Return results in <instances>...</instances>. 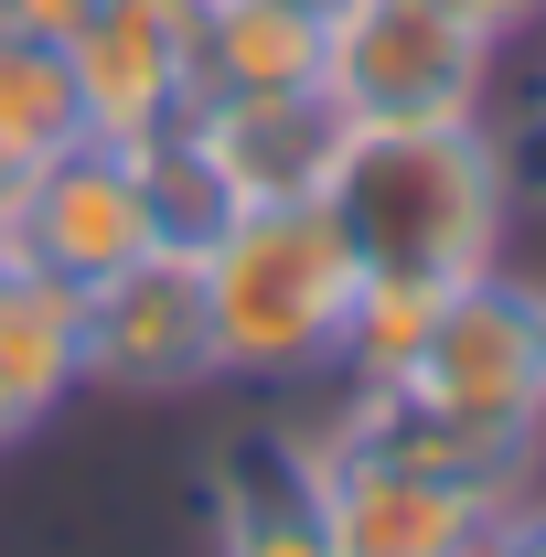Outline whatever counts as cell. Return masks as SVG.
<instances>
[{"instance_id": "cell-1", "label": "cell", "mask_w": 546, "mask_h": 557, "mask_svg": "<svg viewBox=\"0 0 546 557\" xmlns=\"http://www.w3.org/2000/svg\"><path fill=\"white\" fill-rule=\"evenodd\" d=\"M353 258L375 278H429V289H461V278L504 269V236H514V161L493 119H439V129H353L333 161V194Z\"/></svg>"}, {"instance_id": "cell-2", "label": "cell", "mask_w": 546, "mask_h": 557, "mask_svg": "<svg viewBox=\"0 0 546 557\" xmlns=\"http://www.w3.org/2000/svg\"><path fill=\"white\" fill-rule=\"evenodd\" d=\"M364 258L333 205H236L204 236L214 300V386H333L343 322H353Z\"/></svg>"}, {"instance_id": "cell-3", "label": "cell", "mask_w": 546, "mask_h": 557, "mask_svg": "<svg viewBox=\"0 0 546 557\" xmlns=\"http://www.w3.org/2000/svg\"><path fill=\"white\" fill-rule=\"evenodd\" d=\"M504 44H482L439 0H343L322 22V97L353 129H439V119H493Z\"/></svg>"}, {"instance_id": "cell-4", "label": "cell", "mask_w": 546, "mask_h": 557, "mask_svg": "<svg viewBox=\"0 0 546 557\" xmlns=\"http://www.w3.org/2000/svg\"><path fill=\"white\" fill-rule=\"evenodd\" d=\"M86 300V397L108 408H183L214 386V300L204 247H150L119 278L75 289Z\"/></svg>"}, {"instance_id": "cell-5", "label": "cell", "mask_w": 546, "mask_h": 557, "mask_svg": "<svg viewBox=\"0 0 546 557\" xmlns=\"http://www.w3.org/2000/svg\"><path fill=\"white\" fill-rule=\"evenodd\" d=\"M150 247H161V225H150V183H139L129 139L86 129L75 150L33 161L0 194V269H44L65 289H97V278H119Z\"/></svg>"}, {"instance_id": "cell-6", "label": "cell", "mask_w": 546, "mask_h": 557, "mask_svg": "<svg viewBox=\"0 0 546 557\" xmlns=\"http://www.w3.org/2000/svg\"><path fill=\"white\" fill-rule=\"evenodd\" d=\"M408 397L450 418H482V429H546V354H536V278L482 269L461 289H439V322L408 364Z\"/></svg>"}, {"instance_id": "cell-7", "label": "cell", "mask_w": 546, "mask_h": 557, "mask_svg": "<svg viewBox=\"0 0 546 557\" xmlns=\"http://www.w3.org/2000/svg\"><path fill=\"white\" fill-rule=\"evenodd\" d=\"M204 0H97L65 33L75 97L97 139H161L204 97Z\"/></svg>"}, {"instance_id": "cell-8", "label": "cell", "mask_w": 546, "mask_h": 557, "mask_svg": "<svg viewBox=\"0 0 546 557\" xmlns=\"http://www.w3.org/2000/svg\"><path fill=\"white\" fill-rule=\"evenodd\" d=\"M204 557H333L311 418H236L194 472Z\"/></svg>"}, {"instance_id": "cell-9", "label": "cell", "mask_w": 546, "mask_h": 557, "mask_svg": "<svg viewBox=\"0 0 546 557\" xmlns=\"http://www.w3.org/2000/svg\"><path fill=\"white\" fill-rule=\"evenodd\" d=\"M183 139L204 150L225 205H322L353 119H343L322 86H289V97H204L183 119Z\"/></svg>"}, {"instance_id": "cell-10", "label": "cell", "mask_w": 546, "mask_h": 557, "mask_svg": "<svg viewBox=\"0 0 546 557\" xmlns=\"http://www.w3.org/2000/svg\"><path fill=\"white\" fill-rule=\"evenodd\" d=\"M311 440H322V429H311ZM322 525H333V557H482L493 504L322 440Z\"/></svg>"}, {"instance_id": "cell-11", "label": "cell", "mask_w": 546, "mask_h": 557, "mask_svg": "<svg viewBox=\"0 0 546 557\" xmlns=\"http://www.w3.org/2000/svg\"><path fill=\"white\" fill-rule=\"evenodd\" d=\"M86 408V300L44 269H0V450H33Z\"/></svg>"}, {"instance_id": "cell-12", "label": "cell", "mask_w": 546, "mask_h": 557, "mask_svg": "<svg viewBox=\"0 0 546 557\" xmlns=\"http://www.w3.org/2000/svg\"><path fill=\"white\" fill-rule=\"evenodd\" d=\"M194 54H204V97H289V86H322V11H289V0H204V44Z\"/></svg>"}, {"instance_id": "cell-13", "label": "cell", "mask_w": 546, "mask_h": 557, "mask_svg": "<svg viewBox=\"0 0 546 557\" xmlns=\"http://www.w3.org/2000/svg\"><path fill=\"white\" fill-rule=\"evenodd\" d=\"M86 139V97H75V65L65 44H44V33H11L0 22V194L33 172V161H54Z\"/></svg>"}, {"instance_id": "cell-14", "label": "cell", "mask_w": 546, "mask_h": 557, "mask_svg": "<svg viewBox=\"0 0 546 557\" xmlns=\"http://www.w3.org/2000/svg\"><path fill=\"white\" fill-rule=\"evenodd\" d=\"M504 129V119H493ZM504 161H514V205H546V86L525 97V119L504 129Z\"/></svg>"}, {"instance_id": "cell-15", "label": "cell", "mask_w": 546, "mask_h": 557, "mask_svg": "<svg viewBox=\"0 0 546 557\" xmlns=\"http://www.w3.org/2000/svg\"><path fill=\"white\" fill-rule=\"evenodd\" d=\"M482 557H546V483H536V493H514V504H493Z\"/></svg>"}, {"instance_id": "cell-16", "label": "cell", "mask_w": 546, "mask_h": 557, "mask_svg": "<svg viewBox=\"0 0 546 557\" xmlns=\"http://www.w3.org/2000/svg\"><path fill=\"white\" fill-rule=\"evenodd\" d=\"M439 11H461L482 44H514V33H536V22H546V0H439Z\"/></svg>"}, {"instance_id": "cell-17", "label": "cell", "mask_w": 546, "mask_h": 557, "mask_svg": "<svg viewBox=\"0 0 546 557\" xmlns=\"http://www.w3.org/2000/svg\"><path fill=\"white\" fill-rule=\"evenodd\" d=\"M86 11H97V0H11L0 22H11V33H44V44H65V33L86 22Z\"/></svg>"}, {"instance_id": "cell-18", "label": "cell", "mask_w": 546, "mask_h": 557, "mask_svg": "<svg viewBox=\"0 0 546 557\" xmlns=\"http://www.w3.org/2000/svg\"><path fill=\"white\" fill-rule=\"evenodd\" d=\"M536 354H546V278H536Z\"/></svg>"}, {"instance_id": "cell-19", "label": "cell", "mask_w": 546, "mask_h": 557, "mask_svg": "<svg viewBox=\"0 0 546 557\" xmlns=\"http://www.w3.org/2000/svg\"><path fill=\"white\" fill-rule=\"evenodd\" d=\"M289 11H322V22H333V11H343V0H289Z\"/></svg>"}]
</instances>
